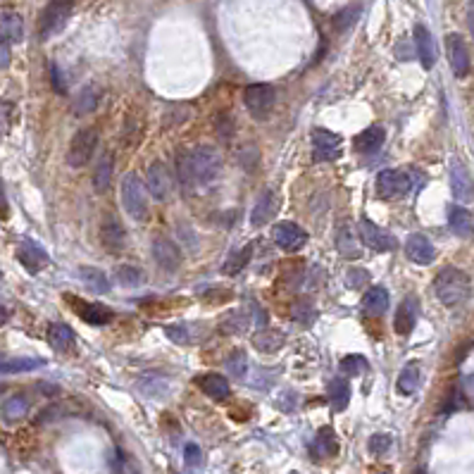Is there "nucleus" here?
<instances>
[{"mask_svg":"<svg viewBox=\"0 0 474 474\" xmlns=\"http://www.w3.org/2000/svg\"><path fill=\"white\" fill-rule=\"evenodd\" d=\"M434 294L446 308H456L470 296V277L458 267L441 270L434 279Z\"/></svg>","mask_w":474,"mask_h":474,"instance_id":"f257e3e1","label":"nucleus"},{"mask_svg":"<svg viewBox=\"0 0 474 474\" xmlns=\"http://www.w3.org/2000/svg\"><path fill=\"white\" fill-rule=\"evenodd\" d=\"M188 162H191L193 186L196 188L210 186L222 170V158L212 146H198L196 151L188 153Z\"/></svg>","mask_w":474,"mask_h":474,"instance_id":"f03ea898","label":"nucleus"},{"mask_svg":"<svg viewBox=\"0 0 474 474\" xmlns=\"http://www.w3.org/2000/svg\"><path fill=\"white\" fill-rule=\"evenodd\" d=\"M72 12H74V0H50L43 8L41 17H38V36L43 41H48L55 34H60L67 27Z\"/></svg>","mask_w":474,"mask_h":474,"instance_id":"7ed1b4c3","label":"nucleus"},{"mask_svg":"<svg viewBox=\"0 0 474 474\" xmlns=\"http://www.w3.org/2000/svg\"><path fill=\"white\" fill-rule=\"evenodd\" d=\"M122 205L129 212V217L139 219V222L148 219V188L139 179V174L129 172L122 179Z\"/></svg>","mask_w":474,"mask_h":474,"instance_id":"20e7f679","label":"nucleus"},{"mask_svg":"<svg viewBox=\"0 0 474 474\" xmlns=\"http://www.w3.org/2000/svg\"><path fill=\"white\" fill-rule=\"evenodd\" d=\"M96 146H98V132H96L93 127H86L81 129V132H76L67 151V165L74 167V170L86 167L91 158H93Z\"/></svg>","mask_w":474,"mask_h":474,"instance_id":"39448f33","label":"nucleus"},{"mask_svg":"<svg viewBox=\"0 0 474 474\" xmlns=\"http://www.w3.org/2000/svg\"><path fill=\"white\" fill-rule=\"evenodd\" d=\"M243 103L258 122L267 120L272 108H274V88L270 83H250L243 91Z\"/></svg>","mask_w":474,"mask_h":474,"instance_id":"423d86ee","label":"nucleus"},{"mask_svg":"<svg viewBox=\"0 0 474 474\" xmlns=\"http://www.w3.org/2000/svg\"><path fill=\"white\" fill-rule=\"evenodd\" d=\"M412 191V174L405 170H381L376 174V193L381 198H400Z\"/></svg>","mask_w":474,"mask_h":474,"instance_id":"0eeeda50","label":"nucleus"},{"mask_svg":"<svg viewBox=\"0 0 474 474\" xmlns=\"http://www.w3.org/2000/svg\"><path fill=\"white\" fill-rule=\"evenodd\" d=\"M146 188H148V193L158 200V203H167V200L172 198L174 177L170 174V170H167L165 162H160V160L151 162L148 174H146Z\"/></svg>","mask_w":474,"mask_h":474,"instance_id":"6e6552de","label":"nucleus"},{"mask_svg":"<svg viewBox=\"0 0 474 474\" xmlns=\"http://www.w3.org/2000/svg\"><path fill=\"white\" fill-rule=\"evenodd\" d=\"M358 233H360L362 243L376 253H391L398 248V241H395L393 233L384 231L381 226H376L372 219H367V217H362L358 222Z\"/></svg>","mask_w":474,"mask_h":474,"instance_id":"1a4fd4ad","label":"nucleus"},{"mask_svg":"<svg viewBox=\"0 0 474 474\" xmlns=\"http://www.w3.org/2000/svg\"><path fill=\"white\" fill-rule=\"evenodd\" d=\"M343 153V141L339 134L329 129H315L313 132V158L315 162H331L339 160Z\"/></svg>","mask_w":474,"mask_h":474,"instance_id":"9d476101","label":"nucleus"},{"mask_svg":"<svg viewBox=\"0 0 474 474\" xmlns=\"http://www.w3.org/2000/svg\"><path fill=\"white\" fill-rule=\"evenodd\" d=\"M272 238L282 250H301L308 243V231H303L296 222H279L272 226Z\"/></svg>","mask_w":474,"mask_h":474,"instance_id":"9b49d317","label":"nucleus"},{"mask_svg":"<svg viewBox=\"0 0 474 474\" xmlns=\"http://www.w3.org/2000/svg\"><path fill=\"white\" fill-rule=\"evenodd\" d=\"M451 191L460 203H474V177L460 160H451Z\"/></svg>","mask_w":474,"mask_h":474,"instance_id":"f8f14e48","label":"nucleus"},{"mask_svg":"<svg viewBox=\"0 0 474 474\" xmlns=\"http://www.w3.org/2000/svg\"><path fill=\"white\" fill-rule=\"evenodd\" d=\"M446 53H448V62H451V69L458 79H463L470 72V50L463 41L460 34H448L446 36Z\"/></svg>","mask_w":474,"mask_h":474,"instance_id":"ddd939ff","label":"nucleus"},{"mask_svg":"<svg viewBox=\"0 0 474 474\" xmlns=\"http://www.w3.org/2000/svg\"><path fill=\"white\" fill-rule=\"evenodd\" d=\"M100 243H103V248H105L108 253H112V255L125 250L127 233H125V226H122V222L115 215H105V219H103Z\"/></svg>","mask_w":474,"mask_h":474,"instance_id":"4468645a","label":"nucleus"},{"mask_svg":"<svg viewBox=\"0 0 474 474\" xmlns=\"http://www.w3.org/2000/svg\"><path fill=\"white\" fill-rule=\"evenodd\" d=\"M67 301L74 305V313L81 317L83 322L93 324V327H103V324L112 322V310L108 308V305H100V303H86V301H79V298L74 296H67Z\"/></svg>","mask_w":474,"mask_h":474,"instance_id":"2eb2a0df","label":"nucleus"},{"mask_svg":"<svg viewBox=\"0 0 474 474\" xmlns=\"http://www.w3.org/2000/svg\"><path fill=\"white\" fill-rule=\"evenodd\" d=\"M153 258L165 272H177L181 267V250L165 236L153 238Z\"/></svg>","mask_w":474,"mask_h":474,"instance_id":"dca6fc26","label":"nucleus"},{"mask_svg":"<svg viewBox=\"0 0 474 474\" xmlns=\"http://www.w3.org/2000/svg\"><path fill=\"white\" fill-rule=\"evenodd\" d=\"M17 260L19 262L24 265V270H29L31 274H36V272H41L45 265L50 262V258H48V253H45V248L43 245H38V243H34V241H22L19 243V248H17Z\"/></svg>","mask_w":474,"mask_h":474,"instance_id":"f3484780","label":"nucleus"},{"mask_svg":"<svg viewBox=\"0 0 474 474\" xmlns=\"http://www.w3.org/2000/svg\"><path fill=\"white\" fill-rule=\"evenodd\" d=\"M405 253L415 265H432L437 258V248L424 233H410L405 241Z\"/></svg>","mask_w":474,"mask_h":474,"instance_id":"a211bd4d","label":"nucleus"},{"mask_svg":"<svg viewBox=\"0 0 474 474\" xmlns=\"http://www.w3.org/2000/svg\"><path fill=\"white\" fill-rule=\"evenodd\" d=\"M415 50H417V57L424 69H432L437 64V43H434L432 31L424 24L415 27Z\"/></svg>","mask_w":474,"mask_h":474,"instance_id":"6ab92c4d","label":"nucleus"},{"mask_svg":"<svg viewBox=\"0 0 474 474\" xmlns=\"http://www.w3.org/2000/svg\"><path fill=\"white\" fill-rule=\"evenodd\" d=\"M417 310H420V303L415 296H407L405 301L398 305V310H395V320H393L395 334H400V336L410 334L415 329V324H417Z\"/></svg>","mask_w":474,"mask_h":474,"instance_id":"aec40b11","label":"nucleus"},{"mask_svg":"<svg viewBox=\"0 0 474 474\" xmlns=\"http://www.w3.org/2000/svg\"><path fill=\"white\" fill-rule=\"evenodd\" d=\"M24 38V22L15 10L0 12V41L19 43Z\"/></svg>","mask_w":474,"mask_h":474,"instance_id":"412c9836","label":"nucleus"},{"mask_svg":"<svg viewBox=\"0 0 474 474\" xmlns=\"http://www.w3.org/2000/svg\"><path fill=\"white\" fill-rule=\"evenodd\" d=\"M277 210V196L272 191H265L262 196L258 198V203L253 205V212H250V226L253 229H260V226H265L272 219Z\"/></svg>","mask_w":474,"mask_h":474,"instance_id":"4be33fe9","label":"nucleus"},{"mask_svg":"<svg viewBox=\"0 0 474 474\" xmlns=\"http://www.w3.org/2000/svg\"><path fill=\"white\" fill-rule=\"evenodd\" d=\"M448 226L456 236L470 238L474 233V219L463 205H451L448 207Z\"/></svg>","mask_w":474,"mask_h":474,"instance_id":"5701e85b","label":"nucleus"},{"mask_svg":"<svg viewBox=\"0 0 474 474\" xmlns=\"http://www.w3.org/2000/svg\"><path fill=\"white\" fill-rule=\"evenodd\" d=\"M336 451H339V441H336L334 429H329V427H322V429L317 432L313 446H310V453H313V458L315 460L331 458V456H336Z\"/></svg>","mask_w":474,"mask_h":474,"instance_id":"b1692460","label":"nucleus"},{"mask_svg":"<svg viewBox=\"0 0 474 474\" xmlns=\"http://www.w3.org/2000/svg\"><path fill=\"white\" fill-rule=\"evenodd\" d=\"M198 384H200V388H203V393L207 395V398H212V400H226L231 395L229 381H226L222 374H215V372L203 374L198 379Z\"/></svg>","mask_w":474,"mask_h":474,"instance_id":"393cba45","label":"nucleus"},{"mask_svg":"<svg viewBox=\"0 0 474 474\" xmlns=\"http://www.w3.org/2000/svg\"><path fill=\"white\" fill-rule=\"evenodd\" d=\"M112 174H115V158L112 153H103L98 165H96L93 172V188L98 193H108L110 186H112Z\"/></svg>","mask_w":474,"mask_h":474,"instance_id":"a878e982","label":"nucleus"},{"mask_svg":"<svg viewBox=\"0 0 474 474\" xmlns=\"http://www.w3.org/2000/svg\"><path fill=\"white\" fill-rule=\"evenodd\" d=\"M136 386H139L146 395H151V398H160V395H165L172 388V379L165 374L151 372V374H141L139 381H136Z\"/></svg>","mask_w":474,"mask_h":474,"instance_id":"bb28decb","label":"nucleus"},{"mask_svg":"<svg viewBox=\"0 0 474 474\" xmlns=\"http://www.w3.org/2000/svg\"><path fill=\"white\" fill-rule=\"evenodd\" d=\"M384 136H386L384 127H379V125L365 129V132H360L358 136H355V151L367 153V155L376 153L381 148V144H384Z\"/></svg>","mask_w":474,"mask_h":474,"instance_id":"cd10ccee","label":"nucleus"},{"mask_svg":"<svg viewBox=\"0 0 474 474\" xmlns=\"http://www.w3.org/2000/svg\"><path fill=\"white\" fill-rule=\"evenodd\" d=\"M98 100H100V91L96 88L93 83H88V86H83L79 93H76V98L72 103V112L76 117H86L98 108Z\"/></svg>","mask_w":474,"mask_h":474,"instance_id":"c85d7f7f","label":"nucleus"},{"mask_svg":"<svg viewBox=\"0 0 474 474\" xmlns=\"http://www.w3.org/2000/svg\"><path fill=\"white\" fill-rule=\"evenodd\" d=\"M386 308H388V291L384 287H372L362 296V310H365L367 315L376 317L386 313Z\"/></svg>","mask_w":474,"mask_h":474,"instance_id":"c756f323","label":"nucleus"},{"mask_svg":"<svg viewBox=\"0 0 474 474\" xmlns=\"http://www.w3.org/2000/svg\"><path fill=\"white\" fill-rule=\"evenodd\" d=\"M284 346V334L277 329H262L253 334V348L260 353H277Z\"/></svg>","mask_w":474,"mask_h":474,"instance_id":"7c9ffc66","label":"nucleus"},{"mask_svg":"<svg viewBox=\"0 0 474 474\" xmlns=\"http://www.w3.org/2000/svg\"><path fill=\"white\" fill-rule=\"evenodd\" d=\"M336 248H339L341 255L348 258V260H358L362 255L360 245H358V241H355V233H353V229H350L348 224H341L339 226V236H336Z\"/></svg>","mask_w":474,"mask_h":474,"instance_id":"2f4dec72","label":"nucleus"},{"mask_svg":"<svg viewBox=\"0 0 474 474\" xmlns=\"http://www.w3.org/2000/svg\"><path fill=\"white\" fill-rule=\"evenodd\" d=\"M45 360L41 358H0V374H19V372H34L43 367Z\"/></svg>","mask_w":474,"mask_h":474,"instance_id":"473e14b6","label":"nucleus"},{"mask_svg":"<svg viewBox=\"0 0 474 474\" xmlns=\"http://www.w3.org/2000/svg\"><path fill=\"white\" fill-rule=\"evenodd\" d=\"M48 343L55 350H69V348L74 346V331L69 329L67 324H62V322L50 324V329H48Z\"/></svg>","mask_w":474,"mask_h":474,"instance_id":"72a5a7b5","label":"nucleus"},{"mask_svg":"<svg viewBox=\"0 0 474 474\" xmlns=\"http://www.w3.org/2000/svg\"><path fill=\"white\" fill-rule=\"evenodd\" d=\"M250 258H253V243L243 245L241 250H233L231 255H229V260H226V262H224L222 272H224L226 277H236V274H241V272L245 270V265L250 262Z\"/></svg>","mask_w":474,"mask_h":474,"instance_id":"f704fd0d","label":"nucleus"},{"mask_svg":"<svg viewBox=\"0 0 474 474\" xmlns=\"http://www.w3.org/2000/svg\"><path fill=\"white\" fill-rule=\"evenodd\" d=\"M417 384H420V367H417V362H410V365L403 367V372L398 374L395 388H398L400 395H412L417 391Z\"/></svg>","mask_w":474,"mask_h":474,"instance_id":"c9c22d12","label":"nucleus"},{"mask_svg":"<svg viewBox=\"0 0 474 474\" xmlns=\"http://www.w3.org/2000/svg\"><path fill=\"white\" fill-rule=\"evenodd\" d=\"M327 393H329V400H331V405H334L336 412L346 410L348 400H350V391H348L346 379H331L327 384Z\"/></svg>","mask_w":474,"mask_h":474,"instance_id":"e433bc0d","label":"nucleus"},{"mask_svg":"<svg viewBox=\"0 0 474 474\" xmlns=\"http://www.w3.org/2000/svg\"><path fill=\"white\" fill-rule=\"evenodd\" d=\"M27 412H29V398L27 395H22V393L12 395V398H8L3 403V417L8 422L24 420L27 417Z\"/></svg>","mask_w":474,"mask_h":474,"instance_id":"4c0bfd02","label":"nucleus"},{"mask_svg":"<svg viewBox=\"0 0 474 474\" xmlns=\"http://www.w3.org/2000/svg\"><path fill=\"white\" fill-rule=\"evenodd\" d=\"M79 277H81V282L86 284L91 291H96V294H110V279L103 274L100 270H96V267H81L79 270Z\"/></svg>","mask_w":474,"mask_h":474,"instance_id":"58836bf2","label":"nucleus"},{"mask_svg":"<svg viewBox=\"0 0 474 474\" xmlns=\"http://www.w3.org/2000/svg\"><path fill=\"white\" fill-rule=\"evenodd\" d=\"M315 317H317V313H315V305L310 298H298V301L291 305V320L294 322L308 327V324L315 322Z\"/></svg>","mask_w":474,"mask_h":474,"instance_id":"ea45409f","label":"nucleus"},{"mask_svg":"<svg viewBox=\"0 0 474 474\" xmlns=\"http://www.w3.org/2000/svg\"><path fill=\"white\" fill-rule=\"evenodd\" d=\"M177 179H179V184L186 193L196 191V186H193V174H191V162H188L186 151H181L177 155Z\"/></svg>","mask_w":474,"mask_h":474,"instance_id":"a19ab883","label":"nucleus"},{"mask_svg":"<svg viewBox=\"0 0 474 474\" xmlns=\"http://www.w3.org/2000/svg\"><path fill=\"white\" fill-rule=\"evenodd\" d=\"M191 117H193V108L177 105V108H170L165 115H162V125H165V129H174V127H181L184 122H188Z\"/></svg>","mask_w":474,"mask_h":474,"instance_id":"79ce46f5","label":"nucleus"},{"mask_svg":"<svg viewBox=\"0 0 474 474\" xmlns=\"http://www.w3.org/2000/svg\"><path fill=\"white\" fill-rule=\"evenodd\" d=\"M165 334L177 346H188V343H193V339H196L191 324H170V327H165Z\"/></svg>","mask_w":474,"mask_h":474,"instance_id":"37998d69","label":"nucleus"},{"mask_svg":"<svg viewBox=\"0 0 474 474\" xmlns=\"http://www.w3.org/2000/svg\"><path fill=\"white\" fill-rule=\"evenodd\" d=\"M115 279L122 284V287L132 289V287H139V282L144 277H141V272L136 267H132V265H120V267L115 270Z\"/></svg>","mask_w":474,"mask_h":474,"instance_id":"c03bdc74","label":"nucleus"},{"mask_svg":"<svg viewBox=\"0 0 474 474\" xmlns=\"http://www.w3.org/2000/svg\"><path fill=\"white\" fill-rule=\"evenodd\" d=\"M226 369L231 372L233 379H238V381L243 379L245 372H248V358H245L243 350H236V353H233L231 358L226 360Z\"/></svg>","mask_w":474,"mask_h":474,"instance_id":"a18cd8bd","label":"nucleus"},{"mask_svg":"<svg viewBox=\"0 0 474 474\" xmlns=\"http://www.w3.org/2000/svg\"><path fill=\"white\" fill-rule=\"evenodd\" d=\"M367 367V360L362 358V355H346V358L341 360V372L348 374V376H358L365 372Z\"/></svg>","mask_w":474,"mask_h":474,"instance_id":"49530a36","label":"nucleus"},{"mask_svg":"<svg viewBox=\"0 0 474 474\" xmlns=\"http://www.w3.org/2000/svg\"><path fill=\"white\" fill-rule=\"evenodd\" d=\"M358 17H360V8H348V10H343L334 17V27L339 31H346L348 27H353Z\"/></svg>","mask_w":474,"mask_h":474,"instance_id":"de8ad7c7","label":"nucleus"},{"mask_svg":"<svg viewBox=\"0 0 474 474\" xmlns=\"http://www.w3.org/2000/svg\"><path fill=\"white\" fill-rule=\"evenodd\" d=\"M248 324H250V317L248 315L236 313V315H231L229 320H224L222 327H224L226 334H231V331H233V334H241V331H245V327H248Z\"/></svg>","mask_w":474,"mask_h":474,"instance_id":"09e8293b","label":"nucleus"},{"mask_svg":"<svg viewBox=\"0 0 474 474\" xmlns=\"http://www.w3.org/2000/svg\"><path fill=\"white\" fill-rule=\"evenodd\" d=\"M393 439L391 434H374L372 439H369V451L374 453V456H384V453L391 448Z\"/></svg>","mask_w":474,"mask_h":474,"instance_id":"8fccbe9b","label":"nucleus"},{"mask_svg":"<svg viewBox=\"0 0 474 474\" xmlns=\"http://www.w3.org/2000/svg\"><path fill=\"white\" fill-rule=\"evenodd\" d=\"M346 282H348V287H353V289H362L365 284L369 282V274L365 270H350L348 274H346Z\"/></svg>","mask_w":474,"mask_h":474,"instance_id":"3c124183","label":"nucleus"},{"mask_svg":"<svg viewBox=\"0 0 474 474\" xmlns=\"http://www.w3.org/2000/svg\"><path fill=\"white\" fill-rule=\"evenodd\" d=\"M184 460H186L188 467H198L200 460H203V453H200V448L196 444H188L184 448Z\"/></svg>","mask_w":474,"mask_h":474,"instance_id":"603ef678","label":"nucleus"},{"mask_svg":"<svg viewBox=\"0 0 474 474\" xmlns=\"http://www.w3.org/2000/svg\"><path fill=\"white\" fill-rule=\"evenodd\" d=\"M10 112H12L10 103L0 100V139H3L5 132H8V127H10Z\"/></svg>","mask_w":474,"mask_h":474,"instance_id":"864d4df0","label":"nucleus"},{"mask_svg":"<svg viewBox=\"0 0 474 474\" xmlns=\"http://www.w3.org/2000/svg\"><path fill=\"white\" fill-rule=\"evenodd\" d=\"M233 129H236V125H233V120H229L226 115H222L217 120V132H219L222 139H229V136L233 134Z\"/></svg>","mask_w":474,"mask_h":474,"instance_id":"5fc2aeb1","label":"nucleus"},{"mask_svg":"<svg viewBox=\"0 0 474 474\" xmlns=\"http://www.w3.org/2000/svg\"><path fill=\"white\" fill-rule=\"evenodd\" d=\"M50 76H53V88L57 91V93H64L67 91V86H64L62 76H60V69L55 67V64H50Z\"/></svg>","mask_w":474,"mask_h":474,"instance_id":"6e6d98bb","label":"nucleus"},{"mask_svg":"<svg viewBox=\"0 0 474 474\" xmlns=\"http://www.w3.org/2000/svg\"><path fill=\"white\" fill-rule=\"evenodd\" d=\"M10 60H12V53H10V43L0 41V69L10 67Z\"/></svg>","mask_w":474,"mask_h":474,"instance_id":"4d7b16f0","label":"nucleus"},{"mask_svg":"<svg viewBox=\"0 0 474 474\" xmlns=\"http://www.w3.org/2000/svg\"><path fill=\"white\" fill-rule=\"evenodd\" d=\"M467 27H470V34L474 36V0H470V8H467Z\"/></svg>","mask_w":474,"mask_h":474,"instance_id":"13d9d810","label":"nucleus"},{"mask_svg":"<svg viewBox=\"0 0 474 474\" xmlns=\"http://www.w3.org/2000/svg\"><path fill=\"white\" fill-rule=\"evenodd\" d=\"M8 215V200H5V193H3V186H0V217Z\"/></svg>","mask_w":474,"mask_h":474,"instance_id":"bf43d9fd","label":"nucleus"},{"mask_svg":"<svg viewBox=\"0 0 474 474\" xmlns=\"http://www.w3.org/2000/svg\"><path fill=\"white\" fill-rule=\"evenodd\" d=\"M10 320V313H8V308H3V305H0V327H3L5 322Z\"/></svg>","mask_w":474,"mask_h":474,"instance_id":"052dcab7","label":"nucleus"},{"mask_svg":"<svg viewBox=\"0 0 474 474\" xmlns=\"http://www.w3.org/2000/svg\"><path fill=\"white\" fill-rule=\"evenodd\" d=\"M0 282H3V274H0Z\"/></svg>","mask_w":474,"mask_h":474,"instance_id":"680f3d73","label":"nucleus"}]
</instances>
